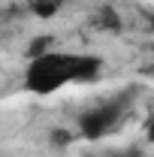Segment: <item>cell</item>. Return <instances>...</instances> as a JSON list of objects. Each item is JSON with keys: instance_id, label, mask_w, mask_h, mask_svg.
Instances as JSON below:
<instances>
[{"instance_id": "obj_6", "label": "cell", "mask_w": 154, "mask_h": 157, "mask_svg": "<svg viewBox=\"0 0 154 157\" xmlns=\"http://www.w3.org/2000/svg\"><path fill=\"white\" fill-rule=\"evenodd\" d=\"M48 45H52V39L42 36V39H33L30 45H27V58H37V55H45L48 52Z\"/></svg>"}, {"instance_id": "obj_1", "label": "cell", "mask_w": 154, "mask_h": 157, "mask_svg": "<svg viewBox=\"0 0 154 157\" xmlns=\"http://www.w3.org/2000/svg\"><path fill=\"white\" fill-rule=\"evenodd\" d=\"M103 70V60L97 55H70L48 48L45 55L27 60L24 70V88L37 97H48L73 82H94Z\"/></svg>"}, {"instance_id": "obj_5", "label": "cell", "mask_w": 154, "mask_h": 157, "mask_svg": "<svg viewBox=\"0 0 154 157\" xmlns=\"http://www.w3.org/2000/svg\"><path fill=\"white\" fill-rule=\"evenodd\" d=\"M48 142H52V145H55V148H67V145H70V142H73V133H70V130H52V133H48Z\"/></svg>"}, {"instance_id": "obj_3", "label": "cell", "mask_w": 154, "mask_h": 157, "mask_svg": "<svg viewBox=\"0 0 154 157\" xmlns=\"http://www.w3.org/2000/svg\"><path fill=\"white\" fill-rule=\"evenodd\" d=\"M58 9H60V0H33L30 3V12L37 18H55Z\"/></svg>"}, {"instance_id": "obj_7", "label": "cell", "mask_w": 154, "mask_h": 157, "mask_svg": "<svg viewBox=\"0 0 154 157\" xmlns=\"http://www.w3.org/2000/svg\"><path fill=\"white\" fill-rule=\"evenodd\" d=\"M115 157H130V154H115Z\"/></svg>"}, {"instance_id": "obj_2", "label": "cell", "mask_w": 154, "mask_h": 157, "mask_svg": "<svg viewBox=\"0 0 154 157\" xmlns=\"http://www.w3.org/2000/svg\"><path fill=\"white\" fill-rule=\"evenodd\" d=\"M121 118H124V103L121 100H109V103H100L94 109H88L85 115L79 118V133L85 139H103L106 133H112L118 124H121Z\"/></svg>"}, {"instance_id": "obj_4", "label": "cell", "mask_w": 154, "mask_h": 157, "mask_svg": "<svg viewBox=\"0 0 154 157\" xmlns=\"http://www.w3.org/2000/svg\"><path fill=\"white\" fill-rule=\"evenodd\" d=\"M100 24L106 30H121V15L115 12V6H103L100 9Z\"/></svg>"}]
</instances>
